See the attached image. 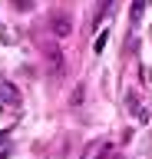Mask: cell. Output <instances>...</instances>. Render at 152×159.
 Returning a JSON list of instances; mask_svg holds the SVG:
<instances>
[{
	"label": "cell",
	"instance_id": "1",
	"mask_svg": "<svg viewBox=\"0 0 152 159\" xmlns=\"http://www.w3.org/2000/svg\"><path fill=\"white\" fill-rule=\"evenodd\" d=\"M53 33H56V37H70V17H53Z\"/></svg>",
	"mask_w": 152,
	"mask_h": 159
},
{
	"label": "cell",
	"instance_id": "2",
	"mask_svg": "<svg viewBox=\"0 0 152 159\" xmlns=\"http://www.w3.org/2000/svg\"><path fill=\"white\" fill-rule=\"evenodd\" d=\"M142 10H145V0H132V7H129V17H132V23L142 17Z\"/></svg>",
	"mask_w": 152,
	"mask_h": 159
},
{
	"label": "cell",
	"instance_id": "3",
	"mask_svg": "<svg viewBox=\"0 0 152 159\" xmlns=\"http://www.w3.org/2000/svg\"><path fill=\"white\" fill-rule=\"evenodd\" d=\"M13 3H20V10H30L33 7V0H13Z\"/></svg>",
	"mask_w": 152,
	"mask_h": 159
}]
</instances>
